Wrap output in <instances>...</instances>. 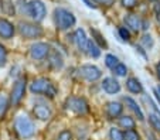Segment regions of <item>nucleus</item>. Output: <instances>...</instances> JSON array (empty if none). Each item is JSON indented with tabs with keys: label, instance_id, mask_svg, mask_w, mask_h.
<instances>
[{
	"label": "nucleus",
	"instance_id": "obj_30",
	"mask_svg": "<svg viewBox=\"0 0 160 140\" xmlns=\"http://www.w3.org/2000/svg\"><path fill=\"white\" fill-rule=\"evenodd\" d=\"M9 61V51L7 48L0 43V68H3Z\"/></svg>",
	"mask_w": 160,
	"mask_h": 140
},
{
	"label": "nucleus",
	"instance_id": "obj_24",
	"mask_svg": "<svg viewBox=\"0 0 160 140\" xmlns=\"http://www.w3.org/2000/svg\"><path fill=\"white\" fill-rule=\"evenodd\" d=\"M85 54H87L88 57L94 58V60H97V58L101 57V48L94 43V40L89 38V43H88V47H87V51H85Z\"/></svg>",
	"mask_w": 160,
	"mask_h": 140
},
{
	"label": "nucleus",
	"instance_id": "obj_22",
	"mask_svg": "<svg viewBox=\"0 0 160 140\" xmlns=\"http://www.w3.org/2000/svg\"><path fill=\"white\" fill-rule=\"evenodd\" d=\"M10 108V99L9 95H6L4 92H0V122L6 118V113Z\"/></svg>",
	"mask_w": 160,
	"mask_h": 140
},
{
	"label": "nucleus",
	"instance_id": "obj_5",
	"mask_svg": "<svg viewBox=\"0 0 160 140\" xmlns=\"http://www.w3.org/2000/svg\"><path fill=\"white\" fill-rule=\"evenodd\" d=\"M26 91H27V76L21 75L16 79L12 86V91H10V95H9L10 106L17 108L23 102V99H24Z\"/></svg>",
	"mask_w": 160,
	"mask_h": 140
},
{
	"label": "nucleus",
	"instance_id": "obj_4",
	"mask_svg": "<svg viewBox=\"0 0 160 140\" xmlns=\"http://www.w3.org/2000/svg\"><path fill=\"white\" fill-rule=\"evenodd\" d=\"M16 27H17V33L20 34V37L24 40H38L44 36V28L41 27L40 23L36 22L20 20Z\"/></svg>",
	"mask_w": 160,
	"mask_h": 140
},
{
	"label": "nucleus",
	"instance_id": "obj_10",
	"mask_svg": "<svg viewBox=\"0 0 160 140\" xmlns=\"http://www.w3.org/2000/svg\"><path fill=\"white\" fill-rule=\"evenodd\" d=\"M33 116L37 120L41 122H48L52 118V109L47 102H36L33 105Z\"/></svg>",
	"mask_w": 160,
	"mask_h": 140
},
{
	"label": "nucleus",
	"instance_id": "obj_19",
	"mask_svg": "<svg viewBox=\"0 0 160 140\" xmlns=\"http://www.w3.org/2000/svg\"><path fill=\"white\" fill-rule=\"evenodd\" d=\"M89 33H91V36H92V40H94V43L97 44L98 47H99L101 50H108V41L105 40V37H103V34L101 33L98 28H94V27H91L89 28Z\"/></svg>",
	"mask_w": 160,
	"mask_h": 140
},
{
	"label": "nucleus",
	"instance_id": "obj_37",
	"mask_svg": "<svg viewBox=\"0 0 160 140\" xmlns=\"http://www.w3.org/2000/svg\"><path fill=\"white\" fill-rule=\"evenodd\" d=\"M135 50H136V52H139V54L142 55L145 60L148 58V54H146V50H145V48H142L140 46H135Z\"/></svg>",
	"mask_w": 160,
	"mask_h": 140
},
{
	"label": "nucleus",
	"instance_id": "obj_6",
	"mask_svg": "<svg viewBox=\"0 0 160 140\" xmlns=\"http://www.w3.org/2000/svg\"><path fill=\"white\" fill-rule=\"evenodd\" d=\"M26 14L36 23H41L47 17V6L42 0H28L26 4Z\"/></svg>",
	"mask_w": 160,
	"mask_h": 140
},
{
	"label": "nucleus",
	"instance_id": "obj_15",
	"mask_svg": "<svg viewBox=\"0 0 160 140\" xmlns=\"http://www.w3.org/2000/svg\"><path fill=\"white\" fill-rule=\"evenodd\" d=\"M72 41L75 44V47L78 48V51L85 52L87 51L88 43H89V38H88L87 33H85L84 28H77L72 34Z\"/></svg>",
	"mask_w": 160,
	"mask_h": 140
},
{
	"label": "nucleus",
	"instance_id": "obj_25",
	"mask_svg": "<svg viewBox=\"0 0 160 140\" xmlns=\"http://www.w3.org/2000/svg\"><path fill=\"white\" fill-rule=\"evenodd\" d=\"M148 122H149V125H150V128L153 129L156 133L160 134V115H157V113H149Z\"/></svg>",
	"mask_w": 160,
	"mask_h": 140
},
{
	"label": "nucleus",
	"instance_id": "obj_21",
	"mask_svg": "<svg viewBox=\"0 0 160 140\" xmlns=\"http://www.w3.org/2000/svg\"><path fill=\"white\" fill-rule=\"evenodd\" d=\"M0 12L4 16H16V3L13 0H0Z\"/></svg>",
	"mask_w": 160,
	"mask_h": 140
},
{
	"label": "nucleus",
	"instance_id": "obj_12",
	"mask_svg": "<svg viewBox=\"0 0 160 140\" xmlns=\"http://www.w3.org/2000/svg\"><path fill=\"white\" fill-rule=\"evenodd\" d=\"M101 88L108 95H116L121 92L122 85L116 78H113V76H106V78H103L102 81H101Z\"/></svg>",
	"mask_w": 160,
	"mask_h": 140
},
{
	"label": "nucleus",
	"instance_id": "obj_31",
	"mask_svg": "<svg viewBox=\"0 0 160 140\" xmlns=\"http://www.w3.org/2000/svg\"><path fill=\"white\" fill-rule=\"evenodd\" d=\"M118 34H119V37H121V40L122 41H129L130 40V30L129 28H126L125 26H119L118 27Z\"/></svg>",
	"mask_w": 160,
	"mask_h": 140
},
{
	"label": "nucleus",
	"instance_id": "obj_29",
	"mask_svg": "<svg viewBox=\"0 0 160 140\" xmlns=\"http://www.w3.org/2000/svg\"><path fill=\"white\" fill-rule=\"evenodd\" d=\"M112 72L115 74V76H118V78H125V76L128 75V67L125 64H122V62H119V64L112 70Z\"/></svg>",
	"mask_w": 160,
	"mask_h": 140
},
{
	"label": "nucleus",
	"instance_id": "obj_14",
	"mask_svg": "<svg viewBox=\"0 0 160 140\" xmlns=\"http://www.w3.org/2000/svg\"><path fill=\"white\" fill-rule=\"evenodd\" d=\"M125 27L129 28L130 33H140L142 31V24H143V18L138 14H126V17L123 18Z\"/></svg>",
	"mask_w": 160,
	"mask_h": 140
},
{
	"label": "nucleus",
	"instance_id": "obj_3",
	"mask_svg": "<svg viewBox=\"0 0 160 140\" xmlns=\"http://www.w3.org/2000/svg\"><path fill=\"white\" fill-rule=\"evenodd\" d=\"M52 18H54V24L57 30L60 31H68L77 24L75 14L65 7H55Z\"/></svg>",
	"mask_w": 160,
	"mask_h": 140
},
{
	"label": "nucleus",
	"instance_id": "obj_17",
	"mask_svg": "<svg viewBox=\"0 0 160 140\" xmlns=\"http://www.w3.org/2000/svg\"><path fill=\"white\" fill-rule=\"evenodd\" d=\"M47 64L50 65L52 71H60L64 67V57L61 55V52L55 48H51L48 57H47Z\"/></svg>",
	"mask_w": 160,
	"mask_h": 140
},
{
	"label": "nucleus",
	"instance_id": "obj_16",
	"mask_svg": "<svg viewBox=\"0 0 160 140\" xmlns=\"http://www.w3.org/2000/svg\"><path fill=\"white\" fill-rule=\"evenodd\" d=\"M122 101H123L125 106H126L128 109H129L130 112L136 116V118H138L139 122H145V113H143L142 108L139 106V104H138L132 96H123L122 98Z\"/></svg>",
	"mask_w": 160,
	"mask_h": 140
},
{
	"label": "nucleus",
	"instance_id": "obj_39",
	"mask_svg": "<svg viewBox=\"0 0 160 140\" xmlns=\"http://www.w3.org/2000/svg\"><path fill=\"white\" fill-rule=\"evenodd\" d=\"M156 75H157V78H159V81H160V60H159V62L156 64Z\"/></svg>",
	"mask_w": 160,
	"mask_h": 140
},
{
	"label": "nucleus",
	"instance_id": "obj_18",
	"mask_svg": "<svg viewBox=\"0 0 160 140\" xmlns=\"http://www.w3.org/2000/svg\"><path fill=\"white\" fill-rule=\"evenodd\" d=\"M125 86H126L128 92H130V94H133V95H142L143 92H145V88H143L140 79L136 78V76H129V78H126Z\"/></svg>",
	"mask_w": 160,
	"mask_h": 140
},
{
	"label": "nucleus",
	"instance_id": "obj_1",
	"mask_svg": "<svg viewBox=\"0 0 160 140\" xmlns=\"http://www.w3.org/2000/svg\"><path fill=\"white\" fill-rule=\"evenodd\" d=\"M28 89H30V92L33 95H41V96H45V98H48V99L55 98L58 94L57 85H55L50 78H47V76L34 78L33 81H31Z\"/></svg>",
	"mask_w": 160,
	"mask_h": 140
},
{
	"label": "nucleus",
	"instance_id": "obj_8",
	"mask_svg": "<svg viewBox=\"0 0 160 140\" xmlns=\"http://www.w3.org/2000/svg\"><path fill=\"white\" fill-rule=\"evenodd\" d=\"M78 75L87 82H97L102 78V70L94 64H84L78 68Z\"/></svg>",
	"mask_w": 160,
	"mask_h": 140
},
{
	"label": "nucleus",
	"instance_id": "obj_11",
	"mask_svg": "<svg viewBox=\"0 0 160 140\" xmlns=\"http://www.w3.org/2000/svg\"><path fill=\"white\" fill-rule=\"evenodd\" d=\"M123 104L119 101H109L105 104V115L108 116V119L115 120V119L121 118L123 115Z\"/></svg>",
	"mask_w": 160,
	"mask_h": 140
},
{
	"label": "nucleus",
	"instance_id": "obj_27",
	"mask_svg": "<svg viewBox=\"0 0 160 140\" xmlns=\"http://www.w3.org/2000/svg\"><path fill=\"white\" fill-rule=\"evenodd\" d=\"M109 140H123V130L119 128H111L108 132Z\"/></svg>",
	"mask_w": 160,
	"mask_h": 140
},
{
	"label": "nucleus",
	"instance_id": "obj_35",
	"mask_svg": "<svg viewBox=\"0 0 160 140\" xmlns=\"http://www.w3.org/2000/svg\"><path fill=\"white\" fill-rule=\"evenodd\" d=\"M153 12H154V16H156V18H157V22H159V24H160V2H159V0H157V2H154Z\"/></svg>",
	"mask_w": 160,
	"mask_h": 140
},
{
	"label": "nucleus",
	"instance_id": "obj_34",
	"mask_svg": "<svg viewBox=\"0 0 160 140\" xmlns=\"http://www.w3.org/2000/svg\"><path fill=\"white\" fill-rule=\"evenodd\" d=\"M95 4H101V6L103 7H112L113 4H115L116 0H92Z\"/></svg>",
	"mask_w": 160,
	"mask_h": 140
},
{
	"label": "nucleus",
	"instance_id": "obj_28",
	"mask_svg": "<svg viewBox=\"0 0 160 140\" xmlns=\"http://www.w3.org/2000/svg\"><path fill=\"white\" fill-rule=\"evenodd\" d=\"M123 140H142V136L136 129L123 130Z\"/></svg>",
	"mask_w": 160,
	"mask_h": 140
},
{
	"label": "nucleus",
	"instance_id": "obj_33",
	"mask_svg": "<svg viewBox=\"0 0 160 140\" xmlns=\"http://www.w3.org/2000/svg\"><path fill=\"white\" fill-rule=\"evenodd\" d=\"M139 3V0H121V4L123 9H128V10H132L135 9Z\"/></svg>",
	"mask_w": 160,
	"mask_h": 140
},
{
	"label": "nucleus",
	"instance_id": "obj_9",
	"mask_svg": "<svg viewBox=\"0 0 160 140\" xmlns=\"http://www.w3.org/2000/svg\"><path fill=\"white\" fill-rule=\"evenodd\" d=\"M50 51H51V46L48 43L36 41L34 44H31L30 50H28V55L33 61H44V60H47Z\"/></svg>",
	"mask_w": 160,
	"mask_h": 140
},
{
	"label": "nucleus",
	"instance_id": "obj_38",
	"mask_svg": "<svg viewBox=\"0 0 160 140\" xmlns=\"http://www.w3.org/2000/svg\"><path fill=\"white\" fill-rule=\"evenodd\" d=\"M153 98L156 99L157 106H160V94L157 92V89H153Z\"/></svg>",
	"mask_w": 160,
	"mask_h": 140
},
{
	"label": "nucleus",
	"instance_id": "obj_26",
	"mask_svg": "<svg viewBox=\"0 0 160 140\" xmlns=\"http://www.w3.org/2000/svg\"><path fill=\"white\" fill-rule=\"evenodd\" d=\"M119 62L121 61H119V58L116 57L115 54H106L105 55V65L109 68V70H113Z\"/></svg>",
	"mask_w": 160,
	"mask_h": 140
},
{
	"label": "nucleus",
	"instance_id": "obj_32",
	"mask_svg": "<svg viewBox=\"0 0 160 140\" xmlns=\"http://www.w3.org/2000/svg\"><path fill=\"white\" fill-rule=\"evenodd\" d=\"M55 140H74V133L70 129H64V130H61L60 133H58Z\"/></svg>",
	"mask_w": 160,
	"mask_h": 140
},
{
	"label": "nucleus",
	"instance_id": "obj_40",
	"mask_svg": "<svg viewBox=\"0 0 160 140\" xmlns=\"http://www.w3.org/2000/svg\"><path fill=\"white\" fill-rule=\"evenodd\" d=\"M156 89H157V92H159V94H160V84H159V86H157Z\"/></svg>",
	"mask_w": 160,
	"mask_h": 140
},
{
	"label": "nucleus",
	"instance_id": "obj_36",
	"mask_svg": "<svg viewBox=\"0 0 160 140\" xmlns=\"http://www.w3.org/2000/svg\"><path fill=\"white\" fill-rule=\"evenodd\" d=\"M81 2L88 7V9H92V10L97 9V4H95L94 2H92V0H81Z\"/></svg>",
	"mask_w": 160,
	"mask_h": 140
},
{
	"label": "nucleus",
	"instance_id": "obj_41",
	"mask_svg": "<svg viewBox=\"0 0 160 140\" xmlns=\"http://www.w3.org/2000/svg\"><path fill=\"white\" fill-rule=\"evenodd\" d=\"M150 2H157V0H150Z\"/></svg>",
	"mask_w": 160,
	"mask_h": 140
},
{
	"label": "nucleus",
	"instance_id": "obj_13",
	"mask_svg": "<svg viewBox=\"0 0 160 140\" xmlns=\"http://www.w3.org/2000/svg\"><path fill=\"white\" fill-rule=\"evenodd\" d=\"M17 27L6 17H0V38L2 40H12L16 36Z\"/></svg>",
	"mask_w": 160,
	"mask_h": 140
},
{
	"label": "nucleus",
	"instance_id": "obj_7",
	"mask_svg": "<svg viewBox=\"0 0 160 140\" xmlns=\"http://www.w3.org/2000/svg\"><path fill=\"white\" fill-rule=\"evenodd\" d=\"M64 108L68 112H72L79 116L89 113V104L82 96H68L65 99V102H64Z\"/></svg>",
	"mask_w": 160,
	"mask_h": 140
},
{
	"label": "nucleus",
	"instance_id": "obj_20",
	"mask_svg": "<svg viewBox=\"0 0 160 140\" xmlns=\"http://www.w3.org/2000/svg\"><path fill=\"white\" fill-rule=\"evenodd\" d=\"M116 120H118V128L122 129V130L136 129V120L130 115H122L121 118H118Z\"/></svg>",
	"mask_w": 160,
	"mask_h": 140
},
{
	"label": "nucleus",
	"instance_id": "obj_2",
	"mask_svg": "<svg viewBox=\"0 0 160 140\" xmlns=\"http://www.w3.org/2000/svg\"><path fill=\"white\" fill-rule=\"evenodd\" d=\"M13 128L20 139H31L36 134V123L27 113H18L14 118Z\"/></svg>",
	"mask_w": 160,
	"mask_h": 140
},
{
	"label": "nucleus",
	"instance_id": "obj_23",
	"mask_svg": "<svg viewBox=\"0 0 160 140\" xmlns=\"http://www.w3.org/2000/svg\"><path fill=\"white\" fill-rule=\"evenodd\" d=\"M139 46L142 47V48H145L146 51H150L154 47V38L149 33H143L139 38Z\"/></svg>",
	"mask_w": 160,
	"mask_h": 140
}]
</instances>
